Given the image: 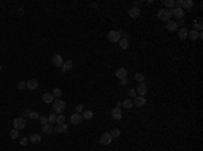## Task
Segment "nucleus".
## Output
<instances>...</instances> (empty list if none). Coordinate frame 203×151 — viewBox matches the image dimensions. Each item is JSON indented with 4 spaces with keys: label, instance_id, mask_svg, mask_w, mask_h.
I'll list each match as a JSON object with an SVG mask.
<instances>
[{
    "label": "nucleus",
    "instance_id": "nucleus-1",
    "mask_svg": "<svg viewBox=\"0 0 203 151\" xmlns=\"http://www.w3.org/2000/svg\"><path fill=\"white\" fill-rule=\"evenodd\" d=\"M53 108H54V112L61 115L62 112L65 111V101H62L61 99H56L53 101Z\"/></svg>",
    "mask_w": 203,
    "mask_h": 151
},
{
    "label": "nucleus",
    "instance_id": "nucleus-2",
    "mask_svg": "<svg viewBox=\"0 0 203 151\" xmlns=\"http://www.w3.org/2000/svg\"><path fill=\"white\" fill-rule=\"evenodd\" d=\"M172 16V10H167V8H163L158 11V19L163 20V22H167L169 20V18Z\"/></svg>",
    "mask_w": 203,
    "mask_h": 151
},
{
    "label": "nucleus",
    "instance_id": "nucleus-3",
    "mask_svg": "<svg viewBox=\"0 0 203 151\" xmlns=\"http://www.w3.org/2000/svg\"><path fill=\"white\" fill-rule=\"evenodd\" d=\"M26 127V119L23 118V116H20V118H16L15 120H14V128L15 129H23Z\"/></svg>",
    "mask_w": 203,
    "mask_h": 151
},
{
    "label": "nucleus",
    "instance_id": "nucleus-4",
    "mask_svg": "<svg viewBox=\"0 0 203 151\" xmlns=\"http://www.w3.org/2000/svg\"><path fill=\"white\" fill-rule=\"evenodd\" d=\"M108 39L111 42H119L121 41V31H117V30H113L108 33Z\"/></svg>",
    "mask_w": 203,
    "mask_h": 151
},
{
    "label": "nucleus",
    "instance_id": "nucleus-5",
    "mask_svg": "<svg viewBox=\"0 0 203 151\" xmlns=\"http://www.w3.org/2000/svg\"><path fill=\"white\" fill-rule=\"evenodd\" d=\"M135 92H137V95L138 96H145L148 92V86L145 82H142V84H138V86L135 88Z\"/></svg>",
    "mask_w": 203,
    "mask_h": 151
},
{
    "label": "nucleus",
    "instance_id": "nucleus-6",
    "mask_svg": "<svg viewBox=\"0 0 203 151\" xmlns=\"http://www.w3.org/2000/svg\"><path fill=\"white\" fill-rule=\"evenodd\" d=\"M113 142V136L108 134V132H106V134H103L100 136V143L102 144H104V146H108L110 143Z\"/></svg>",
    "mask_w": 203,
    "mask_h": 151
},
{
    "label": "nucleus",
    "instance_id": "nucleus-7",
    "mask_svg": "<svg viewBox=\"0 0 203 151\" xmlns=\"http://www.w3.org/2000/svg\"><path fill=\"white\" fill-rule=\"evenodd\" d=\"M133 104H134L135 107H140V108H141V107H144L146 104V99H145L144 96H137L134 100H133Z\"/></svg>",
    "mask_w": 203,
    "mask_h": 151
},
{
    "label": "nucleus",
    "instance_id": "nucleus-8",
    "mask_svg": "<svg viewBox=\"0 0 203 151\" xmlns=\"http://www.w3.org/2000/svg\"><path fill=\"white\" fill-rule=\"evenodd\" d=\"M115 76H117L119 80H123L127 77V70H126L125 67H119V69L115 70Z\"/></svg>",
    "mask_w": 203,
    "mask_h": 151
},
{
    "label": "nucleus",
    "instance_id": "nucleus-9",
    "mask_svg": "<svg viewBox=\"0 0 203 151\" xmlns=\"http://www.w3.org/2000/svg\"><path fill=\"white\" fill-rule=\"evenodd\" d=\"M140 14H141V10H140L138 7H133V8L129 10V16L131 18V19H137V18L140 16Z\"/></svg>",
    "mask_w": 203,
    "mask_h": 151
},
{
    "label": "nucleus",
    "instance_id": "nucleus-10",
    "mask_svg": "<svg viewBox=\"0 0 203 151\" xmlns=\"http://www.w3.org/2000/svg\"><path fill=\"white\" fill-rule=\"evenodd\" d=\"M111 116H113V119H115V120H121L122 119V111H121V108H113V111H111Z\"/></svg>",
    "mask_w": 203,
    "mask_h": 151
},
{
    "label": "nucleus",
    "instance_id": "nucleus-11",
    "mask_svg": "<svg viewBox=\"0 0 203 151\" xmlns=\"http://www.w3.org/2000/svg\"><path fill=\"white\" fill-rule=\"evenodd\" d=\"M192 24H194V30H196V31H202L203 28V22H202V18H198V19H195L194 22H192Z\"/></svg>",
    "mask_w": 203,
    "mask_h": 151
},
{
    "label": "nucleus",
    "instance_id": "nucleus-12",
    "mask_svg": "<svg viewBox=\"0 0 203 151\" xmlns=\"http://www.w3.org/2000/svg\"><path fill=\"white\" fill-rule=\"evenodd\" d=\"M184 10H183V8H173V10H172V15H173V16L175 18H177V19H181V18L184 16Z\"/></svg>",
    "mask_w": 203,
    "mask_h": 151
},
{
    "label": "nucleus",
    "instance_id": "nucleus-13",
    "mask_svg": "<svg viewBox=\"0 0 203 151\" xmlns=\"http://www.w3.org/2000/svg\"><path fill=\"white\" fill-rule=\"evenodd\" d=\"M53 63H54V66L61 67L62 63H64V59H62V57L60 56V54H56V56L53 57Z\"/></svg>",
    "mask_w": 203,
    "mask_h": 151
},
{
    "label": "nucleus",
    "instance_id": "nucleus-14",
    "mask_svg": "<svg viewBox=\"0 0 203 151\" xmlns=\"http://www.w3.org/2000/svg\"><path fill=\"white\" fill-rule=\"evenodd\" d=\"M26 86H27L28 89H31V90H34V89H37L38 88V81L35 78H31V80H28L27 82H26Z\"/></svg>",
    "mask_w": 203,
    "mask_h": 151
},
{
    "label": "nucleus",
    "instance_id": "nucleus-15",
    "mask_svg": "<svg viewBox=\"0 0 203 151\" xmlns=\"http://www.w3.org/2000/svg\"><path fill=\"white\" fill-rule=\"evenodd\" d=\"M81 120H83V118H81V115H79V113H74V115L71 116V123L74 124V126L80 124L81 123Z\"/></svg>",
    "mask_w": 203,
    "mask_h": 151
},
{
    "label": "nucleus",
    "instance_id": "nucleus-16",
    "mask_svg": "<svg viewBox=\"0 0 203 151\" xmlns=\"http://www.w3.org/2000/svg\"><path fill=\"white\" fill-rule=\"evenodd\" d=\"M54 131H56L57 134H64V132H67L68 131V124H58L56 128H54Z\"/></svg>",
    "mask_w": 203,
    "mask_h": 151
},
{
    "label": "nucleus",
    "instance_id": "nucleus-17",
    "mask_svg": "<svg viewBox=\"0 0 203 151\" xmlns=\"http://www.w3.org/2000/svg\"><path fill=\"white\" fill-rule=\"evenodd\" d=\"M53 131H54V127H53L51 124H45V126H42V132H44L45 135H50Z\"/></svg>",
    "mask_w": 203,
    "mask_h": 151
},
{
    "label": "nucleus",
    "instance_id": "nucleus-18",
    "mask_svg": "<svg viewBox=\"0 0 203 151\" xmlns=\"http://www.w3.org/2000/svg\"><path fill=\"white\" fill-rule=\"evenodd\" d=\"M167 30H168L169 33H175V31L179 30V27H177L176 22H168L167 23Z\"/></svg>",
    "mask_w": 203,
    "mask_h": 151
},
{
    "label": "nucleus",
    "instance_id": "nucleus-19",
    "mask_svg": "<svg viewBox=\"0 0 203 151\" xmlns=\"http://www.w3.org/2000/svg\"><path fill=\"white\" fill-rule=\"evenodd\" d=\"M177 34H179V38L180 39H186L187 35H188V30L186 27H180L177 30Z\"/></svg>",
    "mask_w": 203,
    "mask_h": 151
},
{
    "label": "nucleus",
    "instance_id": "nucleus-20",
    "mask_svg": "<svg viewBox=\"0 0 203 151\" xmlns=\"http://www.w3.org/2000/svg\"><path fill=\"white\" fill-rule=\"evenodd\" d=\"M28 142H31L33 144H38V143H41V135L40 134H33L31 136H30Z\"/></svg>",
    "mask_w": 203,
    "mask_h": 151
},
{
    "label": "nucleus",
    "instance_id": "nucleus-21",
    "mask_svg": "<svg viewBox=\"0 0 203 151\" xmlns=\"http://www.w3.org/2000/svg\"><path fill=\"white\" fill-rule=\"evenodd\" d=\"M42 100H44V103H46V104H51V103L54 101V97H53L51 93H45V95L42 96Z\"/></svg>",
    "mask_w": 203,
    "mask_h": 151
},
{
    "label": "nucleus",
    "instance_id": "nucleus-22",
    "mask_svg": "<svg viewBox=\"0 0 203 151\" xmlns=\"http://www.w3.org/2000/svg\"><path fill=\"white\" fill-rule=\"evenodd\" d=\"M188 38L191 41H196L199 39V31H196V30H191V31H188V35H187Z\"/></svg>",
    "mask_w": 203,
    "mask_h": 151
},
{
    "label": "nucleus",
    "instance_id": "nucleus-23",
    "mask_svg": "<svg viewBox=\"0 0 203 151\" xmlns=\"http://www.w3.org/2000/svg\"><path fill=\"white\" fill-rule=\"evenodd\" d=\"M72 66H73V62L71 61V59H68V61H65V63H62V72H67V70H71L72 69Z\"/></svg>",
    "mask_w": 203,
    "mask_h": 151
},
{
    "label": "nucleus",
    "instance_id": "nucleus-24",
    "mask_svg": "<svg viewBox=\"0 0 203 151\" xmlns=\"http://www.w3.org/2000/svg\"><path fill=\"white\" fill-rule=\"evenodd\" d=\"M183 10H186V11H191L192 7H194V1L192 0H184V3H183Z\"/></svg>",
    "mask_w": 203,
    "mask_h": 151
},
{
    "label": "nucleus",
    "instance_id": "nucleus-25",
    "mask_svg": "<svg viewBox=\"0 0 203 151\" xmlns=\"http://www.w3.org/2000/svg\"><path fill=\"white\" fill-rule=\"evenodd\" d=\"M81 118L85 119V120H91V119L94 118V112H92V111H83Z\"/></svg>",
    "mask_w": 203,
    "mask_h": 151
},
{
    "label": "nucleus",
    "instance_id": "nucleus-26",
    "mask_svg": "<svg viewBox=\"0 0 203 151\" xmlns=\"http://www.w3.org/2000/svg\"><path fill=\"white\" fill-rule=\"evenodd\" d=\"M129 46H130V43H129V39H122L121 38V41H119V47L121 49H129Z\"/></svg>",
    "mask_w": 203,
    "mask_h": 151
},
{
    "label": "nucleus",
    "instance_id": "nucleus-27",
    "mask_svg": "<svg viewBox=\"0 0 203 151\" xmlns=\"http://www.w3.org/2000/svg\"><path fill=\"white\" fill-rule=\"evenodd\" d=\"M57 116H58V115H57L56 112L50 113V115H49V118H47V123L53 126V123H56V122H57Z\"/></svg>",
    "mask_w": 203,
    "mask_h": 151
},
{
    "label": "nucleus",
    "instance_id": "nucleus-28",
    "mask_svg": "<svg viewBox=\"0 0 203 151\" xmlns=\"http://www.w3.org/2000/svg\"><path fill=\"white\" fill-rule=\"evenodd\" d=\"M122 105H123V108H126V109H130V108H133V100H130V99H126V100L122 103Z\"/></svg>",
    "mask_w": 203,
    "mask_h": 151
},
{
    "label": "nucleus",
    "instance_id": "nucleus-29",
    "mask_svg": "<svg viewBox=\"0 0 203 151\" xmlns=\"http://www.w3.org/2000/svg\"><path fill=\"white\" fill-rule=\"evenodd\" d=\"M134 78L138 81V84H142V82H145V76H144L142 73H135Z\"/></svg>",
    "mask_w": 203,
    "mask_h": 151
},
{
    "label": "nucleus",
    "instance_id": "nucleus-30",
    "mask_svg": "<svg viewBox=\"0 0 203 151\" xmlns=\"http://www.w3.org/2000/svg\"><path fill=\"white\" fill-rule=\"evenodd\" d=\"M164 4L167 7V10H171V8L173 10V8H175V0H165Z\"/></svg>",
    "mask_w": 203,
    "mask_h": 151
},
{
    "label": "nucleus",
    "instance_id": "nucleus-31",
    "mask_svg": "<svg viewBox=\"0 0 203 151\" xmlns=\"http://www.w3.org/2000/svg\"><path fill=\"white\" fill-rule=\"evenodd\" d=\"M51 95H53V97H61V95H62V90H61V88H54L53 89V92H51Z\"/></svg>",
    "mask_w": 203,
    "mask_h": 151
},
{
    "label": "nucleus",
    "instance_id": "nucleus-32",
    "mask_svg": "<svg viewBox=\"0 0 203 151\" xmlns=\"http://www.w3.org/2000/svg\"><path fill=\"white\" fill-rule=\"evenodd\" d=\"M10 136H11V139H18L19 138V131L18 129H11V132H10Z\"/></svg>",
    "mask_w": 203,
    "mask_h": 151
},
{
    "label": "nucleus",
    "instance_id": "nucleus-33",
    "mask_svg": "<svg viewBox=\"0 0 203 151\" xmlns=\"http://www.w3.org/2000/svg\"><path fill=\"white\" fill-rule=\"evenodd\" d=\"M110 135L113 136V139L114 138H119V135H121V131H119V128H114L111 132H110Z\"/></svg>",
    "mask_w": 203,
    "mask_h": 151
},
{
    "label": "nucleus",
    "instance_id": "nucleus-34",
    "mask_svg": "<svg viewBox=\"0 0 203 151\" xmlns=\"http://www.w3.org/2000/svg\"><path fill=\"white\" fill-rule=\"evenodd\" d=\"M57 124H65V116H64V115H58V116H57V122H56Z\"/></svg>",
    "mask_w": 203,
    "mask_h": 151
},
{
    "label": "nucleus",
    "instance_id": "nucleus-35",
    "mask_svg": "<svg viewBox=\"0 0 203 151\" xmlns=\"http://www.w3.org/2000/svg\"><path fill=\"white\" fill-rule=\"evenodd\" d=\"M28 118L30 119H33V120H37V119H38V120H40V113H38V112H30V116H28Z\"/></svg>",
    "mask_w": 203,
    "mask_h": 151
},
{
    "label": "nucleus",
    "instance_id": "nucleus-36",
    "mask_svg": "<svg viewBox=\"0 0 203 151\" xmlns=\"http://www.w3.org/2000/svg\"><path fill=\"white\" fill-rule=\"evenodd\" d=\"M184 0H175V8H183Z\"/></svg>",
    "mask_w": 203,
    "mask_h": 151
},
{
    "label": "nucleus",
    "instance_id": "nucleus-37",
    "mask_svg": "<svg viewBox=\"0 0 203 151\" xmlns=\"http://www.w3.org/2000/svg\"><path fill=\"white\" fill-rule=\"evenodd\" d=\"M129 96H130V97H133V99H135V97H137L138 95H137L135 89H130V90H129Z\"/></svg>",
    "mask_w": 203,
    "mask_h": 151
},
{
    "label": "nucleus",
    "instance_id": "nucleus-38",
    "mask_svg": "<svg viewBox=\"0 0 203 151\" xmlns=\"http://www.w3.org/2000/svg\"><path fill=\"white\" fill-rule=\"evenodd\" d=\"M40 122H41V124H42V126H45V124H47V118H45V116H41Z\"/></svg>",
    "mask_w": 203,
    "mask_h": 151
},
{
    "label": "nucleus",
    "instance_id": "nucleus-39",
    "mask_svg": "<svg viewBox=\"0 0 203 151\" xmlns=\"http://www.w3.org/2000/svg\"><path fill=\"white\" fill-rule=\"evenodd\" d=\"M18 88H19V89H26V88H27V86H26V82L20 81V82L18 84Z\"/></svg>",
    "mask_w": 203,
    "mask_h": 151
},
{
    "label": "nucleus",
    "instance_id": "nucleus-40",
    "mask_svg": "<svg viewBox=\"0 0 203 151\" xmlns=\"http://www.w3.org/2000/svg\"><path fill=\"white\" fill-rule=\"evenodd\" d=\"M76 111H77V112H83V111H84V107H83V104H77V107H76Z\"/></svg>",
    "mask_w": 203,
    "mask_h": 151
},
{
    "label": "nucleus",
    "instance_id": "nucleus-41",
    "mask_svg": "<svg viewBox=\"0 0 203 151\" xmlns=\"http://www.w3.org/2000/svg\"><path fill=\"white\" fill-rule=\"evenodd\" d=\"M177 27H184V20L183 19H179V22H176Z\"/></svg>",
    "mask_w": 203,
    "mask_h": 151
},
{
    "label": "nucleus",
    "instance_id": "nucleus-42",
    "mask_svg": "<svg viewBox=\"0 0 203 151\" xmlns=\"http://www.w3.org/2000/svg\"><path fill=\"white\" fill-rule=\"evenodd\" d=\"M28 143V138H22V140H20V144L22 146H26Z\"/></svg>",
    "mask_w": 203,
    "mask_h": 151
},
{
    "label": "nucleus",
    "instance_id": "nucleus-43",
    "mask_svg": "<svg viewBox=\"0 0 203 151\" xmlns=\"http://www.w3.org/2000/svg\"><path fill=\"white\" fill-rule=\"evenodd\" d=\"M28 116H30V109H26L24 113H23V118L26 119V118H28Z\"/></svg>",
    "mask_w": 203,
    "mask_h": 151
},
{
    "label": "nucleus",
    "instance_id": "nucleus-44",
    "mask_svg": "<svg viewBox=\"0 0 203 151\" xmlns=\"http://www.w3.org/2000/svg\"><path fill=\"white\" fill-rule=\"evenodd\" d=\"M127 84H129V80H127V78L121 80V85H127Z\"/></svg>",
    "mask_w": 203,
    "mask_h": 151
}]
</instances>
